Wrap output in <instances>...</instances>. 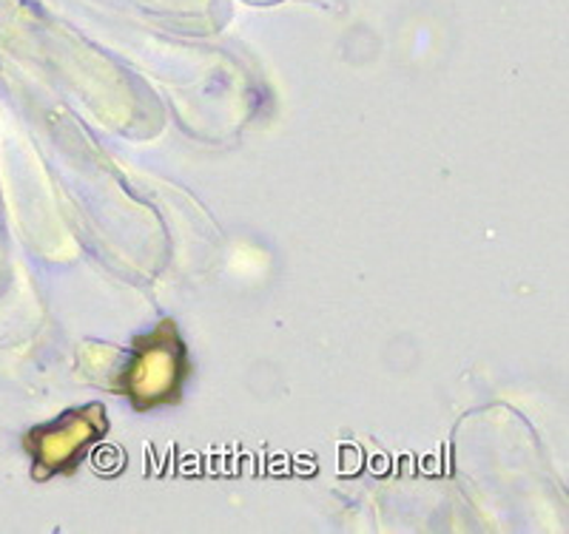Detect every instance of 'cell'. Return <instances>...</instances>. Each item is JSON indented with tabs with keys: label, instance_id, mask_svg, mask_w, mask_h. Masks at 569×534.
Instances as JSON below:
<instances>
[{
	"label": "cell",
	"instance_id": "1",
	"mask_svg": "<svg viewBox=\"0 0 569 534\" xmlns=\"http://www.w3.org/2000/svg\"><path fill=\"white\" fill-rule=\"evenodd\" d=\"M188 375V353L174 322H162L154 333L137 342L123 375V393L137 410L171 404Z\"/></svg>",
	"mask_w": 569,
	"mask_h": 534
},
{
	"label": "cell",
	"instance_id": "2",
	"mask_svg": "<svg viewBox=\"0 0 569 534\" xmlns=\"http://www.w3.org/2000/svg\"><path fill=\"white\" fill-rule=\"evenodd\" d=\"M106 432L103 406H86L60 415L52 424L29 432L27 446L34 457L32 475L38 481L71 472L86 450Z\"/></svg>",
	"mask_w": 569,
	"mask_h": 534
}]
</instances>
